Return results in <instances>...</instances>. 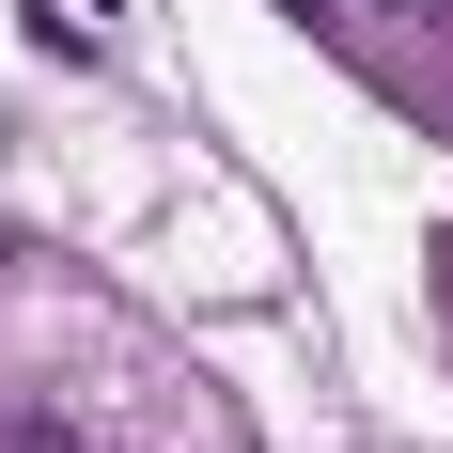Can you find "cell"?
<instances>
[{"mask_svg":"<svg viewBox=\"0 0 453 453\" xmlns=\"http://www.w3.org/2000/svg\"><path fill=\"white\" fill-rule=\"evenodd\" d=\"M0 453H94L79 407H47V391H0Z\"/></svg>","mask_w":453,"mask_h":453,"instance_id":"cell-1","label":"cell"},{"mask_svg":"<svg viewBox=\"0 0 453 453\" xmlns=\"http://www.w3.org/2000/svg\"><path fill=\"white\" fill-rule=\"evenodd\" d=\"M391 16H438V0H391Z\"/></svg>","mask_w":453,"mask_h":453,"instance_id":"cell-2","label":"cell"}]
</instances>
